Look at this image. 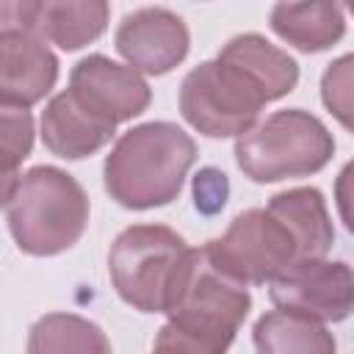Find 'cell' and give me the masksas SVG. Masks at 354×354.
Segmentation results:
<instances>
[{
    "mask_svg": "<svg viewBox=\"0 0 354 354\" xmlns=\"http://www.w3.org/2000/svg\"><path fill=\"white\" fill-rule=\"evenodd\" d=\"M194 196H196V207L202 213H216L218 207H224V199H227V180H224V174H218L216 169L199 171L196 183H194Z\"/></svg>",
    "mask_w": 354,
    "mask_h": 354,
    "instance_id": "6da1fadb",
    "label": "cell"
},
{
    "mask_svg": "<svg viewBox=\"0 0 354 354\" xmlns=\"http://www.w3.org/2000/svg\"><path fill=\"white\" fill-rule=\"evenodd\" d=\"M14 183H17V174L14 171H0V205L8 199V194L14 191Z\"/></svg>",
    "mask_w": 354,
    "mask_h": 354,
    "instance_id": "7a4b0ae2",
    "label": "cell"
}]
</instances>
